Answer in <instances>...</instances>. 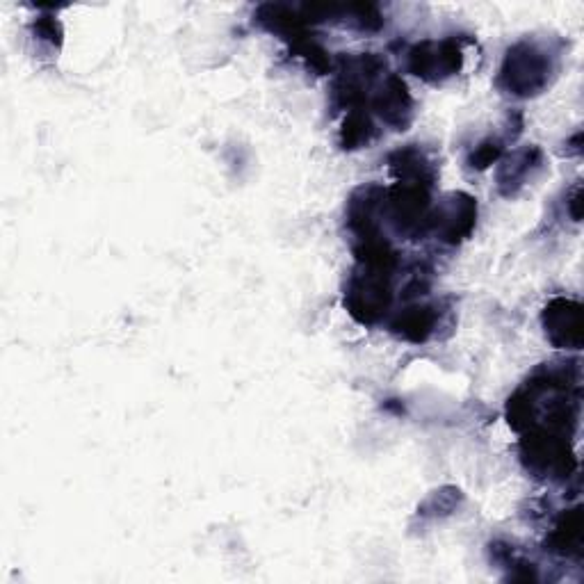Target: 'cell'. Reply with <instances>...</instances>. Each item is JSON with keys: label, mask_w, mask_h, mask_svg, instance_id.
<instances>
[{"label": "cell", "mask_w": 584, "mask_h": 584, "mask_svg": "<svg viewBox=\"0 0 584 584\" xmlns=\"http://www.w3.org/2000/svg\"><path fill=\"white\" fill-rule=\"evenodd\" d=\"M580 530H582L580 509H573L569 516L562 518V523L555 527L553 537H550L555 550H559V553H569L571 546L578 548L580 546Z\"/></svg>", "instance_id": "cell-8"}, {"label": "cell", "mask_w": 584, "mask_h": 584, "mask_svg": "<svg viewBox=\"0 0 584 584\" xmlns=\"http://www.w3.org/2000/svg\"><path fill=\"white\" fill-rule=\"evenodd\" d=\"M379 115L384 117L388 124L404 126L407 124V117L411 112V96L407 94V87H404L402 80L391 78L381 89L379 99H377Z\"/></svg>", "instance_id": "cell-6"}, {"label": "cell", "mask_w": 584, "mask_h": 584, "mask_svg": "<svg viewBox=\"0 0 584 584\" xmlns=\"http://www.w3.org/2000/svg\"><path fill=\"white\" fill-rule=\"evenodd\" d=\"M502 78L507 80V87L518 96H530L546 85L548 62L537 48L521 44L514 51H509Z\"/></svg>", "instance_id": "cell-1"}, {"label": "cell", "mask_w": 584, "mask_h": 584, "mask_svg": "<svg viewBox=\"0 0 584 584\" xmlns=\"http://www.w3.org/2000/svg\"><path fill=\"white\" fill-rule=\"evenodd\" d=\"M582 308L571 299H555L543 313V327L550 343L557 347H573L578 350L582 340Z\"/></svg>", "instance_id": "cell-3"}, {"label": "cell", "mask_w": 584, "mask_h": 584, "mask_svg": "<svg viewBox=\"0 0 584 584\" xmlns=\"http://www.w3.org/2000/svg\"><path fill=\"white\" fill-rule=\"evenodd\" d=\"M498 156H500V146L498 144H491V142H486V144H482L480 149H477L475 153H473V162L477 167H489L491 162H496L498 160Z\"/></svg>", "instance_id": "cell-10"}, {"label": "cell", "mask_w": 584, "mask_h": 584, "mask_svg": "<svg viewBox=\"0 0 584 584\" xmlns=\"http://www.w3.org/2000/svg\"><path fill=\"white\" fill-rule=\"evenodd\" d=\"M411 69L416 71V76H423L427 80L452 76L454 71L461 67V53L452 42H425L413 48L409 55Z\"/></svg>", "instance_id": "cell-4"}, {"label": "cell", "mask_w": 584, "mask_h": 584, "mask_svg": "<svg viewBox=\"0 0 584 584\" xmlns=\"http://www.w3.org/2000/svg\"><path fill=\"white\" fill-rule=\"evenodd\" d=\"M434 322H436V315L432 313V308L416 306V308H407V311L395 320L393 329L402 338L413 340V343H420V340H425L429 334H432Z\"/></svg>", "instance_id": "cell-7"}, {"label": "cell", "mask_w": 584, "mask_h": 584, "mask_svg": "<svg viewBox=\"0 0 584 584\" xmlns=\"http://www.w3.org/2000/svg\"><path fill=\"white\" fill-rule=\"evenodd\" d=\"M391 292L379 267H368L363 277H356L347 290L345 304L350 306V313L361 322H375L381 313H386Z\"/></svg>", "instance_id": "cell-2"}, {"label": "cell", "mask_w": 584, "mask_h": 584, "mask_svg": "<svg viewBox=\"0 0 584 584\" xmlns=\"http://www.w3.org/2000/svg\"><path fill=\"white\" fill-rule=\"evenodd\" d=\"M370 133H372V124L368 121V117L352 115L345 121L343 144L347 146V149H354V146H359V144H368Z\"/></svg>", "instance_id": "cell-9"}, {"label": "cell", "mask_w": 584, "mask_h": 584, "mask_svg": "<svg viewBox=\"0 0 584 584\" xmlns=\"http://www.w3.org/2000/svg\"><path fill=\"white\" fill-rule=\"evenodd\" d=\"M475 215H477V206L473 199L464 197V194L452 197L448 204L443 206V213L438 215V226H441L443 240L457 242L461 235L470 233V229H473V224H475Z\"/></svg>", "instance_id": "cell-5"}]
</instances>
